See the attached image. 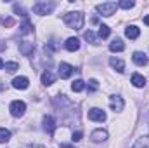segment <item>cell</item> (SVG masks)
Returning a JSON list of instances; mask_svg holds the SVG:
<instances>
[{"label": "cell", "instance_id": "cell-14", "mask_svg": "<svg viewBox=\"0 0 149 148\" xmlns=\"http://www.w3.org/2000/svg\"><path fill=\"white\" fill-rule=\"evenodd\" d=\"M54 80H56V75L52 73L50 70H45V72L42 73V84H43V85H52Z\"/></svg>", "mask_w": 149, "mask_h": 148}, {"label": "cell", "instance_id": "cell-33", "mask_svg": "<svg viewBox=\"0 0 149 148\" xmlns=\"http://www.w3.org/2000/svg\"><path fill=\"white\" fill-rule=\"evenodd\" d=\"M3 66H5V63H3V61H2V58H0V70H2Z\"/></svg>", "mask_w": 149, "mask_h": 148}, {"label": "cell", "instance_id": "cell-5", "mask_svg": "<svg viewBox=\"0 0 149 148\" xmlns=\"http://www.w3.org/2000/svg\"><path fill=\"white\" fill-rule=\"evenodd\" d=\"M88 120L104 122V120H106V111L101 110V108H92V110H88Z\"/></svg>", "mask_w": 149, "mask_h": 148}, {"label": "cell", "instance_id": "cell-31", "mask_svg": "<svg viewBox=\"0 0 149 148\" xmlns=\"http://www.w3.org/2000/svg\"><path fill=\"white\" fill-rule=\"evenodd\" d=\"M144 25H148V26H149V14H148V16H144Z\"/></svg>", "mask_w": 149, "mask_h": 148}, {"label": "cell", "instance_id": "cell-10", "mask_svg": "<svg viewBox=\"0 0 149 148\" xmlns=\"http://www.w3.org/2000/svg\"><path fill=\"white\" fill-rule=\"evenodd\" d=\"M73 66L71 65H68V63H61L59 65V77L61 78H70L71 77V73H73Z\"/></svg>", "mask_w": 149, "mask_h": 148}, {"label": "cell", "instance_id": "cell-18", "mask_svg": "<svg viewBox=\"0 0 149 148\" xmlns=\"http://www.w3.org/2000/svg\"><path fill=\"white\" fill-rule=\"evenodd\" d=\"M109 49H111L113 52H121V51L125 49V44H123L120 38H114L111 44H109Z\"/></svg>", "mask_w": 149, "mask_h": 148}, {"label": "cell", "instance_id": "cell-12", "mask_svg": "<svg viewBox=\"0 0 149 148\" xmlns=\"http://www.w3.org/2000/svg\"><path fill=\"white\" fill-rule=\"evenodd\" d=\"M33 49H35V44H33V42H28V40H24V42L19 45V51H21L23 56H30V54L33 52Z\"/></svg>", "mask_w": 149, "mask_h": 148}, {"label": "cell", "instance_id": "cell-26", "mask_svg": "<svg viewBox=\"0 0 149 148\" xmlns=\"http://www.w3.org/2000/svg\"><path fill=\"white\" fill-rule=\"evenodd\" d=\"M118 7H121V9H132L134 7V2L132 0H121L118 4Z\"/></svg>", "mask_w": 149, "mask_h": 148}, {"label": "cell", "instance_id": "cell-34", "mask_svg": "<svg viewBox=\"0 0 149 148\" xmlns=\"http://www.w3.org/2000/svg\"><path fill=\"white\" fill-rule=\"evenodd\" d=\"M61 148H73L71 145H61Z\"/></svg>", "mask_w": 149, "mask_h": 148}, {"label": "cell", "instance_id": "cell-25", "mask_svg": "<svg viewBox=\"0 0 149 148\" xmlns=\"http://www.w3.org/2000/svg\"><path fill=\"white\" fill-rule=\"evenodd\" d=\"M85 40H88L90 44H97V37H95V35H94V32H90V30H88V32H85Z\"/></svg>", "mask_w": 149, "mask_h": 148}, {"label": "cell", "instance_id": "cell-29", "mask_svg": "<svg viewBox=\"0 0 149 148\" xmlns=\"http://www.w3.org/2000/svg\"><path fill=\"white\" fill-rule=\"evenodd\" d=\"M2 25H3V26H12V25H14V19H12V18H7V19H2Z\"/></svg>", "mask_w": 149, "mask_h": 148}, {"label": "cell", "instance_id": "cell-16", "mask_svg": "<svg viewBox=\"0 0 149 148\" xmlns=\"http://www.w3.org/2000/svg\"><path fill=\"white\" fill-rule=\"evenodd\" d=\"M66 49H68V51H71V52L78 51V49H80V40H78V38H74V37L68 38V40H66Z\"/></svg>", "mask_w": 149, "mask_h": 148}, {"label": "cell", "instance_id": "cell-6", "mask_svg": "<svg viewBox=\"0 0 149 148\" xmlns=\"http://www.w3.org/2000/svg\"><path fill=\"white\" fill-rule=\"evenodd\" d=\"M42 124H43V131H45V132L52 134V132L56 131V120H54V117L45 115V117H43V120H42Z\"/></svg>", "mask_w": 149, "mask_h": 148}, {"label": "cell", "instance_id": "cell-27", "mask_svg": "<svg viewBox=\"0 0 149 148\" xmlns=\"http://www.w3.org/2000/svg\"><path fill=\"white\" fill-rule=\"evenodd\" d=\"M97 87H99L97 80H95V78H90V80H88V89H90V91H97Z\"/></svg>", "mask_w": 149, "mask_h": 148}, {"label": "cell", "instance_id": "cell-20", "mask_svg": "<svg viewBox=\"0 0 149 148\" xmlns=\"http://www.w3.org/2000/svg\"><path fill=\"white\" fill-rule=\"evenodd\" d=\"M19 28H21L19 32H21L23 35H26V33H31V32H33V30H31L33 26H31V23H30V19H28V18H24V21H23V25H21Z\"/></svg>", "mask_w": 149, "mask_h": 148}, {"label": "cell", "instance_id": "cell-28", "mask_svg": "<svg viewBox=\"0 0 149 148\" xmlns=\"http://www.w3.org/2000/svg\"><path fill=\"white\" fill-rule=\"evenodd\" d=\"M14 12H19L23 18H26V12H24V9H23L21 5H17V4H14Z\"/></svg>", "mask_w": 149, "mask_h": 148}, {"label": "cell", "instance_id": "cell-19", "mask_svg": "<svg viewBox=\"0 0 149 148\" xmlns=\"http://www.w3.org/2000/svg\"><path fill=\"white\" fill-rule=\"evenodd\" d=\"M132 148H149V134H148V136L139 138V140L135 141V145H134Z\"/></svg>", "mask_w": 149, "mask_h": 148}, {"label": "cell", "instance_id": "cell-17", "mask_svg": "<svg viewBox=\"0 0 149 148\" xmlns=\"http://www.w3.org/2000/svg\"><path fill=\"white\" fill-rule=\"evenodd\" d=\"M132 84H134V87H144L146 85V78L141 73H134L132 75Z\"/></svg>", "mask_w": 149, "mask_h": 148}, {"label": "cell", "instance_id": "cell-7", "mask_svg": "<svg viewBox=\"0 0 149 148\" xmlns=\"http://www.w3.org/2000/svg\"><path fill=\"white\" fill-rule=\"evenodd\" d=\"M109 106H111L113 111H121L123 106H125V101H123V98H120V96H111V98H109Z\"/></svg>", "mask_w": 149, "mask_h": 148}, {"label": "cell", "instance_id": "cell-23", "mask_svg": "<svg viewBox=\"0 0 149 148\" xmlns=\"http://www.w3.org/2000/svg\"><path fill=\"white\" fill-rule=\"evenodd\" d=\"M3 68H5V72H7V73H14L16 70H19V65H17V63H14V61H10V63H5V66H3Z\"/></svg>", "mask_w": 149, "mask_h": 148}, {"label": "cell", "instance_id": "cell-1", "mask_svg": "<svg viewBox=\"0 0 149 148\" xmlns=\"http://www.w3.org/2000/svg\"><path fill=\"white\" fill-rule=\"evenodd\" d=\"M63 21L66 23L68 28L71 30H80L83 26V14L80 11H73V12H66L63 16Z\"/></svg>", "mask_w": 149, "mask_h": 148}, {"label": "cell", "instance_id": "cell-8", "mask_svg": "<svg viewBox=\"0 0 149 148\" xmlns=\"http://www.w3.org/2000/svg\"><path fill=\"white\" fill-rule=\"evenodd\" d=\"M90 140H92L94 143L106 141V140H108V131H104V129H95V131L90 134Z\"/></svg>", "mask_w": 149, "mask_h": 148}, {"label": "cell", "instance_id": "cell-9", "mask_svg": "<svg viewBox=\"0 0 149 148\" xmlns=\"http://www.w3.org/2000/svg\"><path fill=\"white\" fill-rule=\"evenodd\" d=\"M28 85H30V80L26 78V77H16L14 80H12V87L14 89H28Z\"/></svg>", "mask_w": 149, "mask_h": 148}, {"label": "cell", "instance_id": "cell-11", "mask_svg": "<svg viewBox=\"0 0 149 148\" xmlns=\"http://www.w3.org/2000/svg\"><path fill=\"white\" fill-rule=\"evenodd\" d=\"M132 59H134V63H135L137 66H146V65H148V56H146L144 52H141V51L134 52Z\"/></svg>", "mask_w": 149, "mask_h": 148}, {"label": "cell", "instance_id": "cell-22", "mask_svg": "<svg viewBox=\"0 0 149 148\" xmlns=\"http://www.w3.org/2000/svg\"><path fill=\"white\" fill-rule=\"evenodd\" d=\"M71 89H73L74 92H81L85 89V82L83 80H74L73 84H71Z\"/></svg>", "mask_w": 149, "mask_h": 148}, {"label": "cell", "instance_id": "cell-24", "mask_svg": "<svg viewBox=\"0 0 149 148\" xmlns=\"http://www.w3.org/2000/svg\"><path fill=\"white\" fill-rule=\"evenodd\" d=\"M99 37L101 38L109 37V26H108V25H101V26H99Z\"/></svg>", "mask_w": 149, "mask_h": 148}, {"label": "cell", "instance_id": "cell-21", "mask_svg": "<svg viewBox=\"0 0 149 148\" xmlns=\"http://www.w3.org/2000/svg\"><path fill=\"white\" fill-rule=\"evenodd\" d=\"M10 140V131L5 127H0V143H7Z\"/></svg>", "mask_w": 149, "mask_h": 148}, {"label": "cell", "instance_id": "cell-30", "mask_svg": "<svg viewBox=\"0 0 149 148\" xmlns=\"http://www.w3.org/2000/svg\"><path fill=\"white\" fill-rule=\"evenodd\" d=\"M81 136H83V134H81L80 131H76V132H73V141H74V143H76V141H80V140H81Z\"/></svg>", "mask_w": 149, "mask_h": 148}, {"label": "cell", "instance_id": "cell-32", "mask_svg": "<svg viewBox=\"0 0 149 148\" xmlns=\"http://www.w3.org/2000/svg\"><path fill=\"white\" fill-rule=\"evenodd\" d=\"M28 148H45L43 145H31V147H28Z\"/></svg>", "mask_w": 149, "mask_h": 148}, {"label": "cell", "instance_id": "cell-15", "mask_svg": "<svg viewBox=\"0 0 149 148\" xmlns=\"http://www.w3.org/2000/svg\"><path fill=\"white\" fill-rule=\"evenodd\" d=\"M125 35H127L128 38H132V40H135V38L141 35V30H139V28H137L135 25H130V26H128V28L125 30Z\"/></svg>", "mask_w": 149, "mask_h": 148}, {"label": "cell", "instance_id": "cell-3", "mask_svg": "<svg viewBox=\"0 0 149 148\" xmlns=\"http://www.w3.org/2000/svg\"><path fill=\"white\" fill-rule=\"evenodd\" d=\"M116 9H118L116 2H104L97 5V12H101V16H113Z\"/></svg>", "mask_w": 149, "mask_h": 148}, {"label": "cell", "instance_id": "cell-4", "mask_svg": "<svg viewBox=\"0 0 149 148\" xmlns=\"http://www.w3.org/2000/svg\"><path fill=\"white\" fill-rule=\"evenodd\" d=\"M10 115L12 117H23L24 115V111H26V105H24V101H12L10 103Z\"/></svg>", "mask_w": 149, "mask_h": 148}, {"label": "cell", "instance_id": "cell-13", "mask_svg": "<svg viewBox=\"0 0 149 148\" xmlns=\"http://www.w3.org/2000/svg\"><path fill=\"white\" fill-rule=\"evenodd\" d=\"M109 65H111L113 70H116L118 73H123V72H125V63H123L121 59H118V58H111V59H109Z\"/></svg>", "mask_w": 149, "mask_h": 148}, {"label": "cell", "instance_id": "cell-2", "mask_svg": "<svg viewBox=\"0 0 149 148\" xmlns=\"http://www.w3.org/2000/svg\"><path fill=\"white\" fill-rule=\"evenodd\" d=\"M54 9H56V4H54V2H37V4L33 5V12L38 14V16L50 14Z\"/></svg>", "mask_w": 149, "mask_h": 148}]
</instances>
